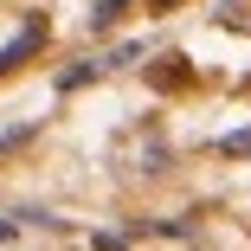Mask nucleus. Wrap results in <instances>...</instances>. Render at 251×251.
I'll list each match as a JSON object with an SVG mask.
<instances>
[{
    "label": "nucleus",
    "instance_id": "obj_1",
    "mask_svg": "<svg viewBox=\"0 0 251 251\" xmlns=\"http://www.w3.org/2000/svg\"><path fill=\"white\" fill-rule=\"evenodd\" d=\"M39 45H45V20L32 13V20H26V32H20V39L7 45V52H0V77H7V71H13L20 58H32V52H39Z\"/></svg>",
    "mask_w": 251,
    "mask_h": 251
},
{
    "label": "nucleus",
    "instance_id": "obj_2",
    "mask_svg": "<svg viewBox=\"0 0 251 251\" xmlns=\"http://www.w3.org/2000/svg\"><path fill=\"white\" fill-rule=\"evenodd\" d=\"M90 77H97V65H71V71L58 77V90H77V84H90Z\"/></svg>",
    "mask_w": 251,
    "mask_h": 251
},
{
    "label": "nucleus",
    "instance_id": "obj_3",
    "mask_svg": "<svg viewBox=\"0 0 251 251\" xmlns=\"http://www.w3.org/2000/svg\"><path fill=\"white\" fill-rule=\"evenodd\" d=\"M187 77V58H161V71H155V84H180Z\"/></svg>",
    "mask_w": 251,
    "mask_h": 251
},
{
    "label": "nucleus",
    "instance_id": "obj_4",
    "mask_svg": "<svg viewBox=\"0 0 251 251\" xmlns=\"http://www.w3.org/2000/svg\"><path fill=\"white\" fill-rule=\"evenodd\" d=\"M90 20H97V26H116V20H123V0H103V7H97Z\"/></svg>",
    "mask_w": 251,
    "mask_h": 251
},
{
    "label": "nucleus",
    "instance_id": "obj_5",
    "mask_svg": "<svg viewBox=\"0 0 251 251\" xmlns=\"http://www.w3.org/2000/svg\"><path fill=\"white\" fill-rule=\"evenodd\" d=\"M226 155H251V135H226Z\"/></svg>",
    "mask_w": 251,
    "mask_h": 251
}]
</instances>
